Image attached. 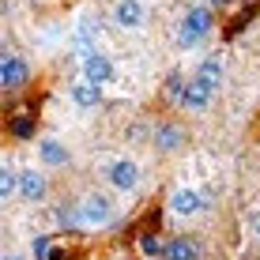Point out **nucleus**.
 <instances>
[{
  "mask_svg": "<svg viewBox=\"0 0 260 260\" xmlns=\"http://www.w3.org/2000/svg\"><path fill=\"white\" fill-rule=\"evenodd\" d=\"M211 30H215V8L192 4L189 12L181 15V23H177V46H181V49H192V46H200Z\"/></svg>",
  "mask_w": 260,
  "mask_h": 260,
  "instance_id": "nucleus-1",
  "label": "nucleus"
},
{
  "mask_svg": "<svg viewBox=\"0 0 260 260\" xmlns=\"http://www.w3.org/2000/svg\"><path fill=\"white\" fill-rule=\"evenodd\" d=\"M76 219H79V226H87V230H102V226H110V222L117 219V208H113V200L106 192H87L83 200H79Z\"/></svg>",
  "mask_w": 260,
  "mask_h": 260,
  "instance_id": "nucleus-2",
  "label": "nucleus"
},
{
  "mask_svg": "<svg viewBox=\"0 0 260 260\" xmlns=\"http://www.w3.org/2000/svg\"><path fill=\"white\" fill-rule=\"evenodd\" d=\"M102 174H106V181H110V189H117V192H136L140 177H143L140 162H132V158H113Z\"/></svg>",
  "mask_w": 260,
  "mask_h": 260,
  "instance_id": "nucleus-3",
  "label": "nucleus"
},
{
  "mask_svg": "<svg viewBox=\"0 0 260 260\" xmlns=\"http://www.w3.org/2000/svg\"><path fill=\"white\" fill-rule=\"evenodd\" d=\"M46 192H49L46 166H23L19 170V200L23 204H42Z\"/></svg>",
  "mask_w": 260,
  "mask_h": 260,
  "instance_id": "nucleus-4",
  "label": "nucleus"
},
{
  "mask_svg": "<svg viewBox=\"0 0 260 260\" xmlns=\"http://www.w3.org/2000/svg\"><path fill=\"white\" fill-rule=\"evenodd\" d=\"M26 79H30V64L19 53L4 49V57H0V87L4 91H19V87H26Z\"/></svg>",
  "mask_w": 260,
  "mask_h": 260,
  "instance_id": "nucleus-5",
  "label": "nucleus"
},
{
  "mask_svg": "<svg viewBox=\"0 0 260 260\" xmlns=\"http://www.w3.org/2000/svg\"><path fill=\"white\" fill-rule=\"evenodd\" d=\"M110 19L117 23L121 30H143V26H147V4H143V0H117Z\"/></svg>",
  "mask_w": 260,
  "mask_h": 260,
  "instance_id": "nucleus-6",
  "label": "nucleus"
},
{
  "mask_svg": "<svg viewBox=\"0 0 260 260\" xmlns=\"http://www.w3.org/2000/svg\"><path fill=\"white\" fill-rule=\"evenodd\" d=\"M79 72H83V76H79V79H91V83H98V87L113 83V76H117V68H113V60L106 57L102 49H94V53H83V64H79Z\"/></svg>",
  "mask_w": 260,
  "mask_h": 260,
  "instance_id": "nucleus-7",
  "label": "nucleus"
},
{
  "mask_svg": "<svg viewBox=\"0 0 260 260\" xmlns=\"http://www.w3.org/2000/svg\"><path fill=\"white\" fill-rule=\"evenodd\" d=\"M211 98H215V91L208 83H200L196 76H189L185 79V91H181V110H189V113H208L211 110Z\"/></svg>",
  "mask_w": 260,
  "mask_h": 260,
  "instance_id": "nucleus-8",
  "label": "nucleus"
},
{
  "mask_svg": "<svg viewBox=\"0 0 260 260\" xmlns=\"http://www.w3.org/2000/svg\"><path fill=\"white\" fill-rule=\"evenodd\" d=\"M208 204H204V192L200 189H189V185H177L174 192H170V211L181 215V219H192V215H200Z\"/></svg>",
  "mask_w": 260,
  "mask_h": 260,
  "instance_id": "nucleus-9",
  "label": "nucleus"
},
{
  "mask_svg": "<svg viewBox=\"0 0 260 260\" xmlns=\"http://www.w3.org/2000/svg\"><path fill=\"white\" fill-rule=\"evenodd\" d=\"M185 140H189V136H185V128H181L177 121H158L155 132H151V143H155L162 155H174V151H181Z\"/></svg>",
  "mask_w": 260,
  "mask_h": 260,
  "instance_id": "nucleus-10",
  "label": "nucleus"
},
{
  "mask_svg": "<svg viewBox=\"0 0 260 260\" xmlns=\"http://www.w3.org/2000/svg\"><path fill=\"white\" fill-rule=\"evenodd\" d=\"M68 98H72V106H76V110L91 113V110L102 106V87L91 83V79H76V83L68 87Z\"/></svg>",
  "mask_w": 260,
  "mask_h": 260,
  "instance_id": "nucleus-11",
  "label": "nucleus"
},
{
  "mask_svg": "<svg viewBox=\"0 0 260 260\" xmlns=\"http://www.w3.org/2000/svg\"><path fill=\"white\" fill-rule=\"evenodd\" d=\"M38 162L46 166V170H60V166L72 162V151H68L57 136H42V140H38Z\"/></svg>",
  "mask_w": 260,
  "mask_h": 260,
  "instance_id": "nucleus-12",
  "label": "nucleus"
},
{
  "mask_svg": "<svg viewBox=\"0 0 260 260\" xmlns=\"http://www.w3.org/2000/svg\"><path fill=\"white\" fill-rule=\"evenodd\" d=\"M192 76L200 79V83H208L211 91H219V87H222V76H226V60H222V53H208Z\"/></svg>",
  "mask_w": 260,
  "mask_h": 260,
  "instance_id": "nucleus-13",
  "label": "nucleus"
},
{
  "mask_svg": "<svg viewBox=\"0 0 260 260\" xmlns=\"http://www.w3.org/2000/svg\"><path fill=\"white\" fill-rule=\"evenodd\" d=\"M162 260H204V249H200V241L196 238H174V241H166V249H162Z\"/></svg>",
  "mask_w": 260,
  "mask_h": 260,
  "instance_id": "nucleus-14",
  "label": "nucleus"
},
{
  "mask_svg": "<svg viewBox=\"0 0 260 260\" xmlns=\"http://www.w3.org/2000/svg\"><path fill=\"white\" fill-rule=\"evenodd\" d=\"M0 200H19V170L4 162V174H0Z\"/></svg>",
  "mask_w": 260,
  "mask_h": 260,
  "instance_id": "nucleus-15",
  "label": "nucleus"
},
{
  "mask_svg": "<svg viewBox=\"0 0 260 260\" xmlns=\"http://www.w3.org/2000/svg\"><path fill=\"white\" fill-rule=\"evenodd\" d=\"M8 132H12L15 140H30L34 136V121L30 117H12L8 121Z\"/></svg>",
  "mask_w": 260,
  "mask_h": 260,
  "instance_id": "nucleus-16",
  "label": "nucleus"
},
{
  "mask_svg": "<svg viewBox=\"0 0 260 260\" xmlns=\"http://www.w3.org/2000/svg\"><path fill=\"white\" fill-rule=\"evenodd\" d=\"M140 249H143V253H147V256H162V241H158L155 234H143V241H140Z\"/></svg>",
  "mask_w": 260,
  "mask_h": 260,
  "instance_id": "nucleus-17",
  "label": "nucleus"
},
{
  "mask_svg": "<svg viewBox=\"0 0 260 260\" xmlns=\"http://www.w3.org/2000/svg\"><path fill=\"white\" fill-rule=\"evenodd\" d=\"M53 249H49V238H34V260H49Z\"/></svg>",
  "mask_w": 260,
  "mask_h": 260,
  "instance_id": "nucleus-18",
  "label": "nucleus"
},
{
  "mask_svg": "<svg viewBox=\"0 0 260 260\" xmlns=\"http://www.w3.org/2000/svg\"><path fill=\"white\" fill-rule=\"evenodd\" d=\"M253 234H256V241H260V211L253 215Z\"/></svg>",
  "mask_w": 260,
  "mask_h": 260,
  "instance_id": "nucleus-19",
  "label": "nucleus"
},
{
  "mask_svg": "<svg viewBox=\"0 0 260 260\" xmlns=\"http://www.w3.org/2000/svg\"><path fill=\"white\" fill-rule=\"evenodd\" d=\"M230 0H208V8H226Z\"/></svg>",
  "mask_w": 260,
  "mask_h": 260,
  "instance_id": "nucleus-20",
  "label": "nucleus"
},
{
  "mask_svg": "<svg viewBox=\"0 0 260 260\" xmlns=\"http://www.w3.org/2000/svg\"><path fill=\"white\" fill-rule=\"evenodd\" d=\"M4 260H26V256H23V253H8Z\"/></svg>",
  "mask_w": 260,
  "mask_h": 260,
  "instance_id": "nucleus-21",
  "label": "nucleus"
}]
</instances>
